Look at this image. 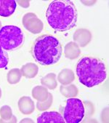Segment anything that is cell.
Here are the masks:
<instances>
[{
    "label": "cell",
    "instance_id": "obj_7",
    "mask_svg": "<svg viewBox=\"0 0 109 123\" xmlns=\"http://www.w3.org/2000/svg\"><path fill=\"white\" fill-rule=\"evenodd\" d=\"M36 122L38 123H64L63 117L56 111H48L42 114Z\"/></svg>",
    "mask_w": 109,
    "mask_h": 123
},
{
    "label": "cell",
    "instance_id": "obj_16",
    "mask_svg": "<svg viewBox=\"0 0 109 123\" xmlns=\"http://www.w3.org/2000/svg\"><path fill=\"white\" fill-rule=\"evenodd\" d=\"M0 26H1V22H0Z\"/></svg>",
    "mask_w": 109,
    "mask_h": 123
},
{
    "label": "cell",
    "instance_id": "obj_14",
    "mask_svg": "<svg viewBox=\"0 0 109 123\" xmlns=\"http://www.w3.org/2000/svg\"><path fill=\"white\" fill-rule=\"evenodd\" d=\"M1 115L4 119H9L12 115V111L9 106H3L1 109Z\"/></svg>",
    "mask_w": 109,
    "mask_h": 123
},
{
    "label": "cell",
    "instance_id": "obj_1",
    "mask_svg": "<svg viewBox=\"0 0 109 123\" xmlns=\"http://www.w3.org/2000/svg\"><path fill=\"white\" fill-rule=\"evenodd\" d=\"M49 25L56 31L66 32L76 25L78 12L72 1H52L46 12Z\"/></svg>",
    "mask_w": 109,
    "mask_h": 123
},
{
    "label": "cell",
    "instance_id": "obj_6",
    "mask_svg": "<svg viewBox=\"0 0 109 123\" xmlns=\"http://www.w3.org/2000/svg\"><path fill=\"white\" fill-rule=\"evenodd\" d=\"M23 24L28 30L31 31L34 34L40 32L43 27L42 22L33 13L26 14L23 18Z\"/></svg>",
    "mask_w": 109,
    "mask_h": 123
},
{
    "label": "cell",
    "instance_id": "obj_5",
    "mask_svg": "<svg viewBox=\"0 0 109 123\" xmlns=\"http://www.w3.org/2000/svg\"><path fill=\"white\" fill-rule=\"evenodd\" d=\"M84 116V108L80 99L69 98L63 111V119L66 123H79Z\"/></svg>",
    "mask_w": 109,
    "mask_h": 123
},
{
    "label": "cell",
    "instance_id": "obj_10",
    "mask_svg": "<svg viewBox=\"0 0 109 123\" xmlns=\"http://www.w3.org/2000/svg\"><path fill=\"white\" fill-rule=\"evenodd\" d=\"M37 71V66L32 63L27 64L22 68L23 75L27 77V78H33V77H34L36 75Z\"/></svg>",
    "mask_w": 109,
    "mask_h": 123
},
{
    "label": "cell",
    "instance_id": "obj_11",
    "mask_svg": "<svg viewBox=\"0 0 109 123\" xmlns=\"http://www.w3.org/2000/svg\"><path fill=\"white\" fill-rule=\"evenodd\" d=\"M21 76V74L18 69H13L10 70L8 73V75H7L8 81L10 84H16L17 82L20 81Z\"/></svg>",
    "mask_w": 109,
    "mask_h": 123
},
{
    "label": "cell",
    "instance_id": "obj_15",
    "mask_svg": "<svg viewBox=\"0 0 109 123\" xmlns=\"http://www.w3.org/2000/svg\"><path fill=\"white\" fill-rule=\"evenodd\" d=\"M0 96H1V90H0Z\"/></svg>",
    "mask_w": 109,
    "mask_h": 123
},
{
    "label": "cell",
    "instance_id": "obj_4",
    "mask_svg": "<svg viewBox=\"0 0 109 123\" xmlns=\"http://www.w3.org/2000/svg\"><path fill=\"white\" fill-rule=\"evenodd\" d=\"M23 41V33L18 26L7 25L0 29V45L5 51L18 49Z\"/></svg>",
    "mask_w": 109,
    "mask_h": 123
},
{
    "label": "cell",
    "instance_id": "obj_12",
    "mask_svg": "<svg viewBox=\"0 0 109 123\" xmlns=\"http://www.w3.org/2000/svg\"><path fill=\"white\" fill-rule=\"evenodd\" d=\"M47 91L44 88L37 86L34 89L33 92V95L34 96L35 98H36L39 100H44L46 99L47 96Z\"/></svg>",
    "mask_w": 109,
    "mask_h": 123
},
{
    "label": "cell",
    "instance_id": "obj_2",
    "mask_svg": "<svg viewBox=\"0 0 109 123\" xmlns=\"http://www.w3.org/2000/svg\"><path fill=\"white\" fill-rule=\"evenodd\" d=\"M76 74L80 83L87 87H93L103 83L106 79V68L99 59L85 56L78 62Z\"/></svg>",
    "mask_w": 109,
    "mask_h": 123
},
{
    "label": "cell",
    "instance_id": "obj_9",
    "mask_svg": "<svg viewBox=\"0 0 109 123\" xmlns=\"http://www.w3.org/2000/svg\"><path fill=\"white\" fill-rule=\"evenodd\" d=\"M19 108L22 113L28 114L34 111V103L28 97H23L19 100Z\"/></svg>",
    "mask_w": 109,
    "mask_h": 123
},
{
    "label": "cell",
    "instance_id": "obj_13",
    "mask_svg": "<svg viewBox=\"0 0 109 123\" xmlns=\"http://www.w3.org/2000/svg\"><path fill=\"white\" fill-rule=\"evenodd\" d=\"M8 54L6 52V51L2 49L1 45H0V68H5L8 64Z\"/></svg>",
    "mask_w": 109,
    "mask_h": 123
},
{
    "label": "cell",
    "instance_id": "obj_8",
    "mask_svg": "<svg viewBox=\"0 0 109 123\" xmlns=\"http://www.w3.org/2000/svg\"><path fill=\"white\" fill-rule=\"evenodd\" d=\"M17 7L15 0H0V16L8 17L13 14Z\"/></svg>",
    "mask_w": 109,
    "mask_h": 123
},
{
    "label": "cell",
    "instance_id": "obj_3",
    "mask_svg": "<svg viewBox=\"0 0 109 123\" xmlns=\"http://www.w3.org/2000/svg\"><path fill=\"white\" fill-rule=\"evenodd\" d=\"M32 54L42 65L56 64L62 56V46L59 40L49 35L38 37L33 45Z\"/></svg>",
    "mask_w": 109,
    "mask_h": 123
}]
</instances>
